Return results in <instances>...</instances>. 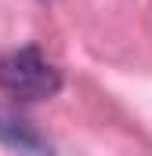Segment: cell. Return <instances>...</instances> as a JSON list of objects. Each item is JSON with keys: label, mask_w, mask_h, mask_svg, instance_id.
Wrapping results in <instances>:
<instances>
[{"label": "cell", "mask_w": 152, "mask_h": 156, "mask_svg": "<svg viewBox=\"0 0 152 156\" xmlns=\"http://www.w3.org/2000/svg\"><path fill=\"white\" fill-rule=\"evenodd\" d=\"M62 87V73L36 47H18L0 58V91L15 102H43Z\"/></svg>", "instance_id": "6da1fadb"}, {"label": "cell", "mask_w": 152, "mask_h": 156, "mask_svg": "<svg viewBox=\"0 0 152 156\" xmlns=\"http://www.w3.org/2000/svg\"><path fill=\"white\" fill-rule=\"evenodd\" d=\"M0 142L7 149H18L22 156H51V149L36 134V127L18 109H7V105H0Z\"/></svg>", "instance_id": "7a4b0ae2"}]
</instances>
